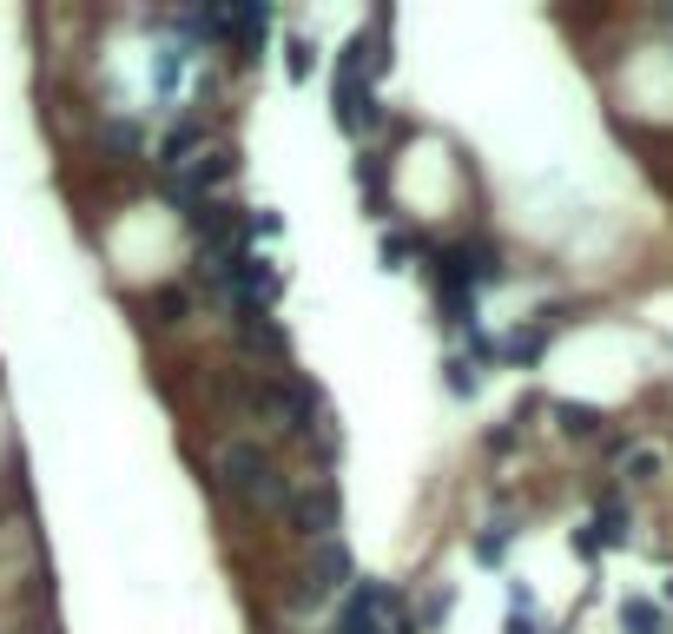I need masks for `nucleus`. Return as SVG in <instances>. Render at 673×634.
<instances>
[{
  "label": "nucleus",
  "mask_w": 673,
  "mask_h": 634,
  "mask_svg": "<svg viewBox=\"0 0 673 634\" xmlns=\"http://www.w3.org/2000/svg\"><path fill=\"white\" fill-rule=\"evenodd\" d=\"M588 529H595V542H601V549H621V542L634 536V509L608 490V496L595 503V523H588Z\"/></svg>",
  "instance_id": "12"
},
{
  "label": "nucleus",
  "mask_w": 673,
  "mask_h": 634,
  "mask_svg": "<svg viewBox=\"0 0 673 634\" xmlns=\"http://www.w3.org/2000/svg\"><path fill=\"white\" fill-rule=\"evenodd\" d=\"M621 634H667V609L648 602V595H628L621 602Z\"/></svg>",
  "instance_id": "14"
},
{
  "label": "nucleus",
  "mask_w": 673,
  "mask_h": 634,
  "mask_svg": "<svg viewBox=\"0 0 673 634\" xmlns=\"http://www.w3.org/2000/svg\"><path fill=\"white\" fill-rule=\"evenodd\" d=\"M403 258H430V238H423V232H390V238H383V265L403 271Z\"/></svg>",
  "instance_id": "15"
},
{
  "label": "nucleus",
  "mask_w": 673,
  "mask_h": 634,
  "mask_svg": "<svg viewBox=\"0 0 673 634\" xmlns=\"http://www.w3.org/2000/svg\"><path fill=\"white\" fill-rule=\"evenodd\" d=\"M575 556H588V562L601 556V542H595V529H575Z\"/></svg>",
  "instance_id": "22"
},
{
  "label": "nucleus",
  "mask_w": 673,
  "mask_h": 634,
  "mask_svg": "<svg viewBox=\"0 0 673 634\" xmlns=\"http://www.w3.org/2000/svg\"><path fill=\"white\" fill-rule=\"evenodd\" d=\"M284 523H291V536L311 549V542H330L337 536V523H344V503H337V483H297V496H291V509H284Z\"/></svg>",
  "instance_id": "5"
},
{
  "label": "nucleus",
  "mask_w": 673,
  "mask_h": 634,
  "mask_svg": "<svg viewBox=\"0 0 673 634\" xmlns=\"http://www.w3.org/2000/svg\"><path fill=\"white\" fill-rule=\"evenodd\" d=\"M667 602H673V582H667Z\"/></svg>",
  "instance_id": "23"
},
{
  "label": "nucleus",
  "mask_w": 673,
  "mask_h": 634,
  "mask_svg": "<svg viewBox=\"0 0 673 634\" xmlns=\"http://www.w3.org/2000/svg\"><path fill=\"white\" fill-rule=\"evenodd\" d=\"M106 146H112V152H126V159H139V152H145V139H139V126H132V119H106Z\"/></svg>",
  "instance_id": "17"
},
{
  "label": "nucleus",
  "mask_w": 673,
  "mask_h": 634,
  "mask_svg": "<svg viewBox=\"0 0 673 634\" xmlns=\"http://www.w3.org/2000/svg\"><path fill=\"white\" fill-rule=\"evenodd\" d=\"M509 265L502 251L482 238V232H463L449 245H430V284H436V304H443V324L449 331H469L476 324V298L489 284H502Z\"/></svg>",
  "instance_id": "1"
},
{
  "label": "nucleus",
  "mask_w": 673,
  "mask_h": 634,
  "mask_svg": "<svg viewBox=\"0 0 673 634\" xmlns=\"http://www.w3.org/2000/svg\"><path fill=\"white\" fill-rule=\"evenodd\" d=\"M390 615H397V589L377 582V576H363V582H350L330 634H390Z\"/></svg>",
  "instance_id": "6"
},
{
  "label": "nucleus",
  "mask_w": 673,
  "mask_h": 634,
  "mask_svg": "<svg viewBox=\"0 0 673 634\" xmlns=\"http://www.w3.org/2000/svg\"><path fill=\"white\" fill-rule=\"evenodd\" d=\"M211 490H218L231 509H245V516H284L291 496H297L291 470H284L264 443H251V437L218 443V456H211Z\"/></svg>",
  "instance_id": "2"
},
{
  "label": "nucleus",
  "mask_w": 673,
  "mask_h": 634,
  "mask_svg": "<svg viewBox=\"0 0 673 634\" xmlns=\"http://www.w3.org/2000/svg\"><path fill=\"white\" fill-rule=\"evenodd\" d=\"M192 152H205V126H198V119H185V126H172V132L159 139V152H152V165H159L165 179H178V172L192 165Z\"/></svg>",
  "instance_id": "10"
},
{
  "label": "nucleus",
  "mask_w": 673,
  "mask_h": 634,
  "mask_svg": "<svg viewBox=\"0 0 673 634\" xmlns=\"http://www.w3.org/2000/svg\"><path fill=\"white\" fill-rule=\"evenodd\" d=\"M509 536H515V523H489V529L476 536V562H482V569H496V562L509 556Z\"/></svg>",
  "instance_id": "16"
},
{
  "label": "nucleus",
  "mask_w": 673,
  "mask_h": 634,
  "mask_svg": "<svg viewBox=\"0 0 673 634\" xmlns=\"http://www.w3.org/2000/svg\"><path fill=\"white\" fill-rule=\"evenodd\" d=\"M509 634H549V628H535V615H529V609H509Z\"/></svg>",
  "instance_id": "21"
},
{
  "label": "nucleus",
  "mask_w": 673,
  "mask_h": 634,
  "mask_svg": "<svg viewBox=\"0 0 673 634\" xmlns=\"http://www.w3.org/2000/svg\"><path fill=\"white\" fill-rule=\"evenodd\" d=\"M251 410H264L278 437H304V443H311V437L324 430V397H317V384L297 377V370L258 377V384H251Z\"/></svg>",
  "instance_id": "3"
},
{
  "label": "nucleus",
  "mask_w": 673,
  "mask_h": 634,
  "mask_svg": "<svg viewBox=\"0 0 673 634\" xmlns=\"http://www.w3.org/2000/svg\"><path fill=\"white\" fill-rule=\"evenodd\" d=\"M337 126H344L350 139H370V132L390 126V106H383L370 86H337Z\"/></svg>",
  "instance_id": "9"
},
{
  "label": "nucleus",
  "mask_w": 673,
  "mask_h": 634,
  "mask_svg": "<svg viewBox=\"0 0 673 634\" xmlns=\"http://www.w3.org/2000/svg\"><path fill=\"white\" fill-rule=\"evenodd\" d=\"M284 53H291V79H311V66H317V46H311V40H291Z\"/></svg>",
  "instance_id": "19"
},
{
  "label": "nucleus",
  "mask_w": 673,
  "mask_h": 634,
  "mask_svg": "<svg viewBox=\"0 0 673 634\" xmlns=\"http://www.w3.org/2000/svg\"><path fill=\"white\" fill-rule=\"evenodd\" d=\"M350 179H357V192H363V205H370L377 218H390V152H357V165H350Z\"/></svg>",
  "instance_id": "11"
},
{
  "label": "nucleus",
  "mask_w": 673,
  "mask_h": 634,
  "mask_svg": "<svg viewBox=\"0 0 673 634\" xmlns=\"http://www.w3.org/2000/svg\"><path fill=\"white\" fill-rule=\"evenodd\" d=\"M515 437H522V430H515V423H502V430H489V450L502 456V450H515Z\"/></svg>",
  "instance_id": "20"
},
{
  "label": "nucleus",
  "mask_w": 673,
  "mask_h": 634,
  "mask_svg": "<svg viewBox=\"0 0 673 634\" xmlns=\"http://www.w3.org/2000/svg\"><path fill=\"white\" fill-rule=\"evenodd\" d=\"M132 311H139L145 331H178V324L198 311V291H192V284H159V291L132 298Z\"/></svg>",
  "instance_id": "7"
},
{
  "label": "nucleus",
  "mask_w": 673,
  "mask_h": 634,
  "mask_svg": "<svg viewBox=\"0 0 673 634\" xmlns=\"http://www.w3.org/2000/svg\"><path fill=\"white\" fill-rule=\"evenodd\" d=\"M443 370H449V390H456V397H476V390H482V370H476L469 357H449Z\"/></svg>",
  "instance_id": "18"
},
{
  "label": "nucleus",
  "mask_w": 673,
  "mask_h": 634,
  "mask_svg": "<svg viewBox=\"0 0 673 634\" xmlns=\"http://www.w3.org/2000/svg\"><path fill=\"white\" fill-rule=\"evenodd\" d=\"M231 337L245 357H271V364H284V351H291V337L271 311H231Z\"/></svg>",
  "instance_id": "8"
},
{
  "label": "nucleus",
  "mask_w": 673,
  "mask_h": 634,
  "mask_svg": "<svg viewBox=\"0 0 673 634\" xmlns=\"http://www.w3.org/2000/svg\"><path fill=\"white\" fill-rule=\"evenodd\" d=\"M350 582H357V562H350L344 536H330V542H311L304 576H297L291 602H297V609H317V602H330V595H337V589H350Z\"/></svg>",
  "instance_id": "4"
},
{
  "label": "nucleus",
  "mask_w": 673,
  "mask_h": 634,
  "mask_svg": "<svg viewBox=\"0 0 673 634\" xmlns=\"http://www.w3.org/2000/svg\"><path fill=\"white\" fill-rule=\"evenodd\" d=\"M549 417L562 423V437H575V443H595V437H608V417L595 410V404H549Z\"/></svg>",
  "instance_id": "13"
}]
</instances>
